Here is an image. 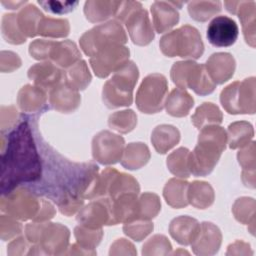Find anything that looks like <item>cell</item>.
Wrapping results in <instances>:
<instances>
[{
    "instance_id": "cell-1",
    "label": "cell",
    "mask_w": 256,
    "mask_h": 256,
    "mask_svg": "<svg viewBox=\"0 0 256 256\" xmlns=\"http://www.w3.org/2000/svg\"><path fill=\"white\" fill-rule=\"evenodd\" d=\"M38 117L33 116V131L41 155L42 176L29 185L38 195L55 202L60 212L74 215L84 204V194L98 174V166L93 162L75 163L67 160L53 149L38 131Z\"/></svg>"
},
{
    "instance_id": "cell-2",
    "label": "cell",
    "mask_w": 256,
    "mask_h": 256,
    "mask_svg": "<svg viewBox=\"0 0 256 256\" xmlns=\"http://www.w3.org/2000/svg\"><path fill=\"white\" fill-rule=\"evenodd\" d=\"M33 116H21L19 123L1 134V193L6 194L22 184L41 179V155L33 135Z\"/></svg>"
},
{
    "instance_id": "cell-3",
    "label": "cell",
    "mask_w": 256,
    "mask_h": 256,
    "mask_svg": "<svg viewBox=\"0 0 256 256\" xmlns=\"http://www.w3.org/2000/svg\"><path fill=\"white\" fill-rule=\"evenodd\" d=\"M227 144L224 128L209 125L201 129L196 147L189 154V170L194 176L210 174L218 163Z\"/></svg>"
},
{
    "instance_id": "cell-4",
    "label": "cell",
    "mask_w": 256,
    "mask_h": 256,
    "mask_svg": "<svg viewBox=\"0 0 256 256\" xmlns=\"http://www.w3.org/2000/svg\"><path fill=\"white\" fill-rule=\"evenodd\" d=\"M139 77V71L133 61H128L114 72L106 81L102 90V100L109 109L130 106L133 102V90Z\"/></svg>"
},
{
    "instance_id": "cell-5",
    "label": "cell",
    "mask_w": 256,
    "mask_h": 256,
    "mask_svg": "<svg viewBox=\"0 0 256 256\" xmlns=\"http://www.w3.org/2000/svg\"><path fill=\"white\" fill-rule=\"evenodd\" d=\"M159 46L161 52L167 57L198 59L204 52V44L199 31L188 24L162 36Z\"/></svg>"
},
{
    "instance_id": "cell-6",
    "label": "cell",
    "mask_w": 256,
    "mask_h": 256,
    "mask_svg": "<svg viewBox=\"0 0 256 256\" xmlns=\"http://www.w3.org/2000/svg\"><path fill=\"white\" fill-rule=\"evenodd\" d=\"M124 23L132 42L139 46L148 45L154 39V30L148 12L137 1H120L115 16Z\"/></svg>"
},
{
    "instance_id": "cell-7",
    "label": "cell",
    "mask_w": 256,
    "mask_h": 256,
    "mask_svg": "<svg viewBox=\"0 0 256 256\" xmlns=\"http://www.w3.org/2000/svg\"><path fill=\"white\" fill-rule=\"evenodd\" d=\"M170 77L178 88L192 89L200 96L211 94L216 88L205 65L192 60L175 62L171 68Z\"/></svg>"
},
{
    "instance_id": "cell-8",
    "label": "cell",
    "mask_w": 256,
    "mask_h": 256,
    "mask_svg": "<svg viewBox=\"0 0 256 256\" xmlns=\"http://www.w3.org/2000/svg\"><path fill=\"white\" fill-rule=\"evenodd\" d=\"M255 77H249L242 82L235 81L225 87L220 94V102L229 114H254Z\"/></svg>"
},
{
    "instance_id": "cell-9",
    "label": "cell",
    "mask_w": 256,
    "mask_h": 256,
    "mask_svg": "<svg viewBox=\"0 0 256 256\" xmlns=\"http://www.w3.org/2000/svg\"><path fill=\"white\" fill-rule=\"evenodd\" d=\"M79 42L83 52L91 57L107 46L124 45L127 42V36L121 23L117 20H111L86 31L80 37Z\"/></svg>"
},
{
    "instance_id": "cell-10",
    "label": "cell",
    "mask_w": 256,
    "mask_h": 256,
    "mask_svg": "<svg viewBox=\"0 0 256 256\" xmlns=\"http://www.w3.org/2000/svg\"><path fill=\"white\" fill-rule=\"evenodd\" d=\"M42 198L26 187L15 188L1 197V211L21 221L34 220L41 208Z\"/></svg>"
},
{
    "instance_id": "cell-11",
    "label": "cell",
    "mask_w": 256,
    "mask_h": 256,
    "mask_svg": "<svg viewBox=\"0 0 256 256\" xmlns=\"http://www.w3.org/2000/svg\"><path fill=\"white\" fill-rule=\"evenodd\" d=\"M168 94V83L164 75L153 73L147 75L136 93V106L145 114L160 112L165 105Z\"/></svg>"
},
{
    "instance_id": "cell-12",
    "label": "cell",
    "mask_w": 256,
    "mask_h": 256,
    "mask_svg": "<svg viewBox=\"0 0 256 256\" xmlns=\"http://www.w3.org/2000/svg\"><path fill=\"white\" fill-rule=\"evenodd\" d=\"M130 51L121 44L107 46L90 57V65L99 78H105L116 72L129 61Z\"/></svg>"
},
{
    "instance_id": "cell-13",
    "label": "cell",
    "mask_w": 256,
    "mask_h": 256,
    "mask_svg": "<svg viewBox=\"0 0 256 256\" xmlns=\"http://www.w3.org/2000/svg\"><path fill=\"white\" fill-rule=\"evenodd\" d=\"M124 138L118 134L104 130L97 133L92 140V156L103 165H111L121 161L124 152Z\"/></svg>"
},
{
    "instance_id": "cell-14",
    "label": "cell",
    "mask_w": 256,
    "mask_h": 256,
    "mask_svg": "<svg viewBox=\"0 0 256 256\" xmlns=\"http://www.w3.org/2000/svg\"><path fill=\"white\" fill-rule=\"evenodd\" d=\"M79 224L90 228H101L103 225H112L111 201L108 197L97 198L78 211Z\"/></svg>"
},
{
    "instance_id": "cell-15",
    "label": "cell",
    "mask_w": 256,
    "mask_h": 256,
    "mask_svg": "<svg viewBox=\"0 0 256 256\" xmlns=\"http://www.w3.org/2000/svg\"><path fill=\"white\" fill-rule=\"evenodd\" d=\"M239 28L236 22L228 16L215 17L207 27V39L215 47H229L238 38Z\"/></svg>"
},
{
    "instance_id": "cell-16",
    "label": "cell",
    "mask_w": 256,
    "mask_h": 256,
    "mask_svg": "<svg viewBox=\"0 0 256 256\" xmlns=\"http://www.w3.org/2000/svg\"><path fill=\"white\" fill-rule=\"evenodd\" d=\"M70 231L60 223L46 222L37 245L44 250L45 254H65L69 242Z\"/></svg>"
},
{
    "instance_id": "cell-17",
    "label": "cell",
    "mask_w": 256,
    "mask_h": 256,
    "mask_svg": "<svg viewBox=\"0 0 256 256\" xmlns=\"http://www.w3.org/2000/svg\"><path fill=\"white\" fill-rule=\"evenodd\" d=\"M28 78L35 86L49 93L54 87L64 81V71L50 61L36 63L28 70Z\"/></svg>"
},
{
    "instance_id": "cell-18",
    "label": "cell",
    "mask_w": 256,
    "mask_h": 256,
    "mask_svg": "<svg viewBox=\"0 0 256 256\" xmlns=\"http://www.w3.org/2000/svg\"><path fill=\"white\" fill-rule=\"evenodd\" d=\"M221 240L222 234L216 225L211 222H202L190 245L196 255H214L220 248Z\"/></svg>"
},
{
    "instance_id": "cell-19",
    "label": "cell",
    "mask_w": 256,
    "mask_h": 256,
    "mask_svg": "<svg viewBox=\"0 0 256 256\" xmlns=\"http://www.w3.org/2000/svg\"><path fill=\"white\" fill-rule=\"evenodd\" d=\"M182 2L175 1H155L151 7L153 26L157 33H164L175 26L179 21V12Z\"/></svg>"
},
{
    "instance_id": "cell-20",
    "label": "cell",
    "mask_w": 256,
    "mask_h": 256,
    "mask_svg": "<svg viewBox=\"0 0 256 256\" xmlns=\"http://www.w3.org/2000/svg\"><path fill=\"white\" fill-rule=\"evenodd\" d=\"M205 68L212 79L217 84L227 82L234 74L236 63L234 57L226 52L212 54L206 61Z\"/></svg>"
},
{
    "instance_id": "cell-21",
    "label": "cell",
    "mask_w": 256,
    "mask_h": 256,
    "mask_svg": "<svg viewBox=\"0 0 256 256\" xmlns=\"http://www.w3.org/2000/svg\"><path fill=\"white\" fill-rule=\"evenodd\" d=\"M138 194L126 193L119 195L111 201L112 225L118 223H127L138 219Z\"/></svg>"
},
{
    "instance_id": "cell-22",
    "label": "cell",
    "mask_w": 256,
    "mask_h": 256,
    "mask_svg": "<svg viewBox=\"0 0 256 256\" xmlns=\"http://www.w3.org/2000/svg\"><path fill=\"white\" fill-rule=\"evenodd\" d=\"M48 100L54 110L61 113H71L79 107L81 96L78 91L73 90L63 81L48 93Z\"/></svg>"
},
{
    "instance_id": "cell-23",
    "label": "cell",
    "mask_w": 256,
    "mask_h": 256,
    "mask_svg": "<svg viewBox=\"0 0 256 256\" xmlns=\"http://www.w3.org/2000/svg\"><path fill=\"white\" fill-rule=\"evenodd\" d=\"M17 103L23 112L42 113L48 109L47 93L35 85L27 84L19 90Z\"/></svg>"
},
{
    "instance_id": "cell-24",
    "label": "cell",
    "mask_w": 256,
    "mask_h": 256,
    "mask_svg": "<svg viewBox=\"0 0 256 256\" xmlns=\"http://www.w3.org/2000/svg\"><path fill=\"white\" fill-rule=\"evenodd\" d=\"M81 60V53L70 40L55 41L49 55V61L60 68H69Z\"/></svg>"
},
{
    "instance_id": "cell-25",
    "label": "cell",
    "mask_w": 256,
    "mask_h": 256,
    "mask_svg": "<svg viewBox=\"0 0 256 256\" xmlns=\"http://www.w3.org/2000/svg\"><path fill=\"white\" fill-rule=\"evenodd\" d=\"M200 223L189 216H179L174 218L169 225V233L175 241L181 245H190L194 240Z\"/></svg>"
},
{
    "instance_id": "cell-26",
    "label": "cell",
    "mask_w": 256,
    "mask_h": 256,
    "mask_svg": "<svg viewBox=\"0 0 256 256\" xmlns=\"http://www.w3.org/2000/svg\"><path fill=\"white\" fill-rule=\"evenodd\" d=\"M180 141L179 130L172 125L162 124L154 128L151 134V142L159 154H165Z\"/></svg>"
},
{
    "instance_id": "cell-27",
    "label": "cell",
    "mask_w": 256,
    "mask_h": 256,
    "mask_svg": "<svg viewBox=\"0 0 256 256\" xmlns=\"http://www.w3.org/2000/svg\"><path fill=\"white\" fill-rule=\"evenodd\" d=\"M193 105L194 99L186 90L175 88L167 96L164 106L169 115L184 117L189 114Z\"/></svg>"
},
{
    "instance_id": "cell-28",
    "label": "cell",
    "mask_w": 256,
    "mask_h": 256,
    "mask_svg": "<svg viewBox=\"0 0 256 256\" xmlns=\"http://www.w3.org/2000/svg\"><path fill=\"white\" fill-rule=\"evenodd\" d=\"M120 1L114 0H89L85 2L84 14L88 21L99 23L115 16Z\"/></svg>"
},
{
    "instance_id": "cell-29",
    "label": "cell",
    "mask_w": 256,
    "mask_h": 256,
    "mask_svg": "<svg viewBox=\"0 0 256 256\" xmlns=\"http://www.w3.org/2000/svg\"><path fill=\"white\" fill-rule=\"evenodd\" d=\"M236 15H238L242 24L243 35L246 43L254 48L256 32V3L254 1H241Z\"/></svg>"
},
{
    "instance_id": "cell-30",
    "label": "cell",
    "mask_w": 256,
    "mask_h": 256,
    "mask_svg": "<svg viewBox=\"0 0 256 256\" xmlns=\"http://www.w3.org/2000/svg\"><path fill=\"white\" fill-rule=\"evenodd\" d=\"M150 159V151L146 144L142 142L129 143L123 152L121 165L129 170L140 169L145 166Z\"/></svg>"
},
{
    "instance_id": "cell-31",
    "label": "cell",
    "mask_w": 256,
    "mask_h": 256,
    "mask_svg": "<svg viewBox=\"0 0 256 256\" xmlns=\"http://www.w3.org/2000/svg\"><path fill=\"white\" fill-rule=\"evenodd\" d=\"M43 17V13L33 4L22 7L17 14V22L21 33L26 38L38 35V27Z\"/></svg>"
},
{
    "instance_id": "cell-32",
    "label": "cell",
    "mask_w": 256,
    "mask_h": 256,
    "mask_svg": "<svg viewBox=\"0 0 256 256\" xmlns=\"http://www.w3.org/2000/svg\"><path fill=\"white\" fill-rule=\"evenodd\" d=\"M188 203L198 209L210 207L215 199L212 186L208 182L194 181L188 185L187 191Z\"/></svg>"
},
{
    "instance_id": "cell-33",
    "label": "cell",
    "mask_w": 256,
    "mask_h": 256,
    "mask_svg": "<svg viewBox=\"0 0 256 256\" xmlns=\"http://www.w3.org/2000/svg\"><path fill=\"white\" fill-rule=\"evenodd\" d=\"M189 183L187 181L172 178L164 186L163 197L166 203L173 208L186 207L188 203L187 191Z\"/></svg>"
},
{
    "instance_id": "cell-34",
    "label": "cell",
    "mask_w": 256,
    "mask_h": 256,
    "mask_svg": "<svg viewBox=\"0 0 256 256\" xmlns=\"http://www.w3.org/2000/svg\"><path fill=\"white\" fill-rule=\"evenodd\" d=\"M91 80V73L84 60H79L64 72L65 84L75 91L86 89Z\"/></svg>"
},
{
    "instance_id": "cell-35",
    "label": "cell",
    "mask_w": 256,
    "mask_h": 256,
    "mask_svg": "<svg viewBox=\"0 0 256 256\" xmlns=\"http://www.w3.org/2000/svg\"><path fill=\"white\" fill-rule=\"evenodd\" d=\"M253 136V126L247 121H237L228 126L227 142L231 149L243 148L251 142Z\"/></svg>"
},
{
    "instance_id": "cell-36",
    "label": "cell",
    "mask_w": 256,
    "mask_h": 256,
    "mask_svg": "<svg viewBox=\"0 0 256 256\" xmlns=\"http://www.w3.org/2000/svg\"><path fill=\"white\" fill-rule=\"evenodd\" d=\"M222 112L217 105L211 102L201 104L191 117L192 124L199 130L209 125H218L222 122Z\"/></svg>"
},
{
    "instance_id": "cell-37",
    "label": "cell",
    "mask_w": 256,
    "mask_h": 256,
    "mask_svg": "<svg viewBox=\"0 0 256 256\" xmlns=\"http://www.w3.org/2000/svg\"><path fill=\"white\" fill-rule=\"evenodd\" d=\"M189 154L190 151L184 147H180L169 154L166 161L168 170L175 176L188 178L191 175L189 170Z\"/></svg>"
},
{
    "instance_id": "cell-38",
    "label": "cell",
    "mask_w": 256,
    "mask_h": 256,
    "mask_svg": "<svg viewBox=\"0 0 256 256\" xmlns=\"http://www.w3.org/2000/svg\"><path fill=\"white\" fill-rule=\"evenodd\" d=\"M70 32L67 19L43 17L38 27V35L48 38H63Z\"/></svg>"
},
{
    "instance_id": "cell-39",
    "label": "cell",
    "mask_w": 256,
    "mask_h": 256,
    "mask_svg": "<svg viewBox=\"0 0 256 256\" xmlns=\"http://www.w3.org/2000/svg\"><path fill=\"white\" fill-rule=\"evenodd\" d=\"M140 191V186L137 180L129 174L118 172L114 177L108 192V198L115 199L119 195L126 193L138 194Z\"/></svg>"
},
{
    "instance_id": "cell-40",
    "label": "cell",
    "mask_w": 256,
    "mask_h": 256,
    "mask_svg": "<svg viewBox=\"0 0 256 256\" xmlns=\"http://www.w3.org/2000/svg\"><path fill=\"white\" fill-rule=\"evenodd\" d=\"M220 1H191L188 2V12L192 19L205 22L221 11Z\"/></svg>"
},
{
    "instance_id": "cell-41",
    "label": "cell",
    "mask_w": 256,
    "mask_h": 256,
    "mask_svg": "<svg viewBox=\"0 0 256 256\" xmlns=\"http://www.w3.org/2000/svg\"><path fill=\"white\" fill-rule=\"evenodd\" d=\"M1 32L3 38L10 44H23L27 39L20 31L17 22V14L15 13H8L3 15L1 22Z\"/></svg>"
},
{
    "instance_id": "cell-42",
    "label": "cell",
    "mask_w": 256,
    "mask_h": 256,
    "mask_svg": "<svg viewBox=\"0 0 256 256\" xmlns=\"http://www.w3.org/2000/svg\"><path fill=\"white\" fill-rule=\"evenodd\" d=\"M137 124V115L131 109L117 111L108 118V125L111 129L125 134L132 131Z\"/></svg>"
},
{
    "instance_id": "cell-43",
    "label": "cell",
    "mask_w": 256,
    "mask_h": 256,
    "mask_svg": "<svg viewBox=\"0 0 256 256\" xmlns=\"http://www.w3.org/2000/svg\"><path fill=\"white\" fill-rule=\"evenodd\" d=\"M74 235L82 248L94 251L103 237V230L102 228H90L79 224L74 229Z\"/></svg>"
},
{
    "instance_id": "cell-44",
    "label": "cell",
    "mask_w": 256,
    "mask_h": 256,
    "mask_svg": "<svg viewBox=\"0 0 256 256\" xmlns=\"http://www.w3.org/2000/svg\"><path fill=\"white\" fill-rule=\"evenodd\" d=\"M232 212L237 221L242 224L255 223V200L250 197L238 198L232 207Z\"/></svg>"
},
{
    "instance_id": "cell-45",
    "label": "cell",
    "mask_w": 256,
    "mask_h": 256,
    "mask_svg": "<svg viewBox=\"0 0 256 256\" xmlns=\"http://www.w3.org/2000/svg\"><path fill=\"white\" fill-rule=\"evenodd\" d=\"M138 219L151 220L159 213L161 209V202L155 193L146 192L138 198Z\"/></svg>"
},
{
    "instance_id": "cell-46",
    "label": "cell",
    "mask_w": 256,
    "mask_h": 256,
    "mask_svg": "<svg viewBox=\"0 0 256 256\" xmlns=\"http://www.w3.org/2000/svg\"><path fill=\"white\" fill-rule=\"evenodd\" d=\"M154 225L150 220L136 219L131 222L124 223V233L135 241L143 240L148 234L153 231Z\"/></svg>"
},
{
    "instance_id": "cell-47",
    "label": "cell",
    "mask_w": 256,
    "mask_h": 256,
    "mask_svg": "<svg viewBox=\"0 0 256 256\" xmlns=\"http://www.w3.org/2000/svg\"><path fill=\"white\" fill-rule=\"evenodd\" d=\"M143 255H166L171 251V243L164 235H154L142 247Z\"/></svg>"
},
{
    "instance_id": "cell-48",
    "label": "cell",
    "mask_w": 256,
    "mask_h": 256,
    "mask_svg": "<svg viewBox=\"0 0 256 256\" xmlns=\"http://www.w3.org/2000/svg\"><path fill=\"white\" fill-rule=\"evenodd\" d=\"M22 225L17 219L10 215H1L0 217V237L3 241L19 235L22 232Z\"/></svg>"
},
{
    "instance_id": "cell-49",
    "label": "cell",
    "mask_w": 256,
    "mask_h": 256,
    "mask_svg": "<svg viewBox=\"0 0 256 256\" xmlns=\"http://www.w3.org/2000/svg\"><path fill=\"white\" fill-rule=\"evenodd\" d=\"M237 159L242 167V171H255L256 155H255V142L252 141L244 146L237 154Z\"/></svg>"
},
{
    "instance_id": "cell-50",
    "label": "cell",
    "mask_w": 256,
    "mask_h": 256,
    "mask_svg": "<svg viewBox=\"0 0 256 256\" xmlns=\"http://www.w3.org/2000/svg\"><path fill=\"white\" fill-rule=\"evenodd\" d=\"M55 41L47 39H36L29 45V53L36 60H49L51 48Z\"/></svg>"
},
{
    "instance_id": "cell-51",
    "label": "cell",
    "mask_w": 256,
    "mask_h": 256,
    "mask_svg": "<svg viewBox=\"0 0 256 256\" xmlns=\"http://www.w3.org/2000/svg\"><path fill=\"white\" fill-rule=\"evenodd\" d=\"M21 116L13 106H1V134L10 132L20 121Z\"/></svg>"
},
{
    "instance_id": "cell-52",
    "label": "cell",
    "mask_w": 256,
    "mask_h": 256,
    "mask_svg": "<svg viewBox=\"0 0 256 256\" xmlns=\"http://www.w3.org/2000/svg\"><path fill=\"white\" fill-rule=\"evenodd\" d=\"M38 4L44 8V10L54 13V14H65L73 11L77 5L78 1H38Z\"/></svg>"
},
{
    "instance_id": "cell-53",
    "label": "cell",
    "mask_w": 256,
    "mask_h": 256,
    "mask_svg": "<svg viewBox=\"0 0 256 256\" xmlns=\"http://www.w3.org/2000/svg\"><path fill=\"white\" fill-rule=\"evenodd\" d=\"M21 66L20 57L11 51H2L0 54V70L1 72H12Z\"/></svg>"
},
{
    "instance_id": "cell-54",
    "label": "cell",
    "mask_w": 256,
    "mask_h": 256,
    "mask_svg": "<svg viewBox=\"0 0 256 256\" xmlns=\"http://www.w3.org/2000/svg\"><path fill=\"white\" fill-rule=\"evenodd\" d=\"M30 242L28 241L27 238L24 237H19L15 240H13L9 245L7 252L9 255H20V254H28L26 249L32 247L29 244Z\"/></svg>"
},
{
    "instance_id": "cell-55",
    "label": "cell",
    "mask_w": 256,
    "mask_h": 256,
    "mask_svg": "<svg viewBox=\"0 0 256 256\" xmlns=\"http://www.w3.org/2000/svg\"><path fill=\"white\" fill-rule=\"evenodd\" d=\"M56 213V210L53 206L52 203H50L49 201L42 199V203H41V208L39 210L38 215L36 216V218L33 220L35 222H45L48 221L49 219L53 218L54 215Z\"/></svg>"
},
{
    "instance_id": "cell-56",
    "label": "cell",
    "mask_w": 256,
    "mask_h": 256,
    "mask_svg": "<svg viewBox=\"0 0 256 256\" xmlns=\"http://www.w3.org/2000/svg\"><path fill=\"white\" fill-rule=\"evenodd\" d=\"M242 181L245 184V186L255 188V171H242Z\"/></svg>"
},
{
    "instance_id": "cell-57",
    "label": "cell",
    "mask_w": 256,
    "mask_h": 256,
    "mask_svg": "<svg viewBox=\"0 0 256 256\" xmlns=\"http://www.w3.org/2000/svg\"><path fill=\"white\" fill-rule=\"evenodd\" d=\"M27 1H1V4L6 7V9H11V10H15V9H19L21 8L22 5L26 4Z\"/></svg>"
},
{
    "instance_id": "cell-58",
    "label": "cell",
    "mask_w": 256,
    "mask_h": 256,
    "mask_svg": "<svg viewBox=\"0 0 256 256\" xmlns=\"http://www.w3.org/2000/svg\"><path fill=\"white\" fill-rule=\"evenodd\" d=\"M240 2H241V1H225V2H224V6L226 7V9H227L228 12H230L231 14L236 15Z\"/></svg>"
}]
</instances>
